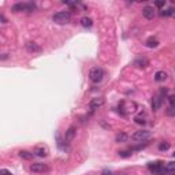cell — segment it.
<instances>
[{
	"mask_svg": "<svg viewBox=\"0 0 175 175\" xmlns=\"http://www.w3.org/2000/svg\"><path fill=\"white\" fill-rule=\"evenodd\" d=\"M115 175H125V174H115Z\"/></svg>",
	"mask_w": 175,
	"mask_h": 175,
	"instance_id": "31",
	"label": "cell"
},
{
	"mask_svg": "<svg viewBox=\"0 0 175 175\" xmlns=\"http://www.w3.org/2000/svg\"><path fill=\"white\" fill-rule=\"evenodd\" d=\"M167 94V89L165 88H161L160 90H159L157 94H155L153 98H152V110L153 111H157L159 108H160L161 103H163V98L164 96Z\"/></svg>",
	"mask_w": 175,
	"mask_h": 175,
	"instance_id": "2",
	"label": "cell"
},
{
	"mask_svg": "<svg viewBox=\"0 0 175 175\" xmlns=\"http://www.w3.org/2000/svg\"><path fill=\"white\" fill-rule=\"evenodd\" d=\"M48 168H47V165L45 164H43V163H34V164H31L30 165V171L31 173H44V171H47Z\"/></svg>",
	"mask_w": 175,
	"mask_h": 175,
	"instance_id": "9",
	"label": "cell"
},
{
	"mask_svg": "<svg viewBox=\"0 0 175 175\" xmlns=\"http://www.w3.org/2000/svg\"><path fill=\"white\" fill-rule=\"evenodd\" d=\"M145 44H146V47H149V48H156V47L159 45V41L156 39H153V37H151V39L146 40Z\"/></svg>",
	"mask_w": 175,
	"mask_h": 175,
	"instance_id": "18",
	"label": "cell"
},
{
	"mask_svg": "<svg viewBox=\"0 0 175 175\" xmlns=\"http://www.w3.org/2000/svg\"><path fill=\"white\" fill-rule=\"evenodd\" d=\"M81 25H82L84 27H92V25H93V21H92L89 17H84V18H81Z\"/></svg>",
	"mask_w": 175,
	"mask_h": 175,
	"instance_id": "17",
	"label": "cell"
},
{
	"mask_svg": "<svg viewBox=\"0 0 175 175\" xmlns=\"http://www.w3.org/2000/svg\"><path fill=\"white\" fill-rule=\"evenodd\" d=\"M134 66H137V67H146V66H149V60L146 58H140L134 62Z\"/></svg>",
	"mask_w": 175,
	"mask_h": 175,
	"instance_id": "13",
	"label": "cell"
},
{
	"mask_svg": "<svg viewBox=\"0 0 175 175\" xmlns=\"http://www.w3.org/2000/svg\"><path fill=\"white\" fill-rule=\"evenodd\" d=\"M134 120H135V123H138V125H144V123H145V118H142L141 115H140V116H135Z\"/></svg>",
	"mask_w": 175,
	"mask_h": 175,
	"instance_id": "22",
	"label": "cell"
},
{
	"mask_svg": "<svg viewBox=\"0 0 175 175\" xmlns=\"http://www.w3.org/2000/svg\"><path fill=\"white\" fill-rule=\"evenodd\" d=\"M36 10V6L33 4V3H17V4H14L11 7V11L14 12H21V11H33Z\"/></svg>",
	"mask_w": 175,
	"mask_h": 175,
	"instance_id": "3",
	"label": "cell"
},
{
	"mask_svg": "<svg viewBox=\"0 0 175 175\" xmlns=\"http://www.w3.org/2000/svg\"><path fill=\"white\" fill-rule=\"evenodd\" d=\"M165 173L171 175L175 174V161H170V163L165 164Z\"/></svg>",
	"mask_w": 175,
	"mask_h": 175,
	"instance_id": "15",
	"label": "cell"
},
{
	"mask_svg": "<svg viewBox=\"0 0 175 175\" xmlns=\"http://www.w3.org/2000/svg\"><path fill=\"white\" fill-rule=\"evenodd\" d=\"M106 104V100H104L103 97H96V98H92L90 103H89V108L90 110H98V108H101Z\"/></svg>",
	"mask_w": 175,
	"mask_h": 175,
	"instance_id": "7",
	"label": "cell"
},
{
	"mask_svg": "<svg viewBox=\"0 0 175 175\" xmlns=\"http://www.w3.org/2000/svg\"><path fill=\"white\" fill-rule=\"evenodd\" d=\"M168 149H170V144L168 142H161L159 145V151H168Z\"/></svg>",
	"mask_w": 175,
	"mask_h": 175,
	"instance_id": "20",
	"label": "cell"
},
{
	"mask_svg": "<svg viewBox=\"0 0 175 175\" xmlns=\"http://www.w3.org/2000/svg\"><path fill=\"white\" fill-rule=\"evenodd\" d=\"M155 6H156V7H164V6H165V2H156Z\"/></svg>",
	"mask_w": 175,
	"mask_h": 175,
	"instance_id": "26",
	"label": "cell"
},
{
	"mask_svg": "<svg viewBox=\"0 0 175 175\" xmlns=\"http://www.w3.org/2000/svg\"><path fill=\"white\" fill-rule=\"evenodd\" d=\"M148 168L156 175H163L165 173V165L163 161H155V163H148Z\"/></svg>",
	"mask_w": 175,
	"mask_h": 175,
	"instance_id": "4",
	"label": "cell"
},
{
	"mask_svg": "<svg viewBox=\"0 0 175 175\" xmlns=\"http://www.w3.org/2000/svg\"><path fill=\"white\" fill-rule=\"evenodd\" d=\"M131 138L134 141H148V140L152 138V131H149V130H138L131 135Z\"/></svg>",
	"mask_w": 175,
	"mask_h": 175,
	"instance_id": "6",
	"label": "cell"
},
{
	"mask_svg": "<svg viewBox=\"0 0 175 175\" xmlns=\"http://www.w3.org/2000/svg\"><path fill=\"white\" fill-rule=\"evenodd\" d=\"M168 14L170 17H175V8H168Z\"/></svg>",
	"mask_w": 175,
	"mask_h": 175,
	"instance_id": "27",
	"label": "cell"
},
{
	"mask_svg": "<svg viewBox=\"0 0 175 175\" xmlns=\"http://www.w3.org/2000/svg\"><path fill=\"white\" fill-rule=\"evenodd\" d=\"M133 153H131V151H122V152H119V156L120 157H130Z\"/></svg>",
	"mask_w": 175,
	"mask_h": 175,
	"instance_id": "21",
	"label": "cell"
},
{
	"mask_svg": "<svg viewBox=\"0 0 175 175\" xmlns=\"http://www.w3.org/2000/svg\"><path fill=\"white\" fill-rule=\"evenodd\" d=\"M173 156H174V157H175V152H174V153H173Z\"/></svg>",
	"mask_w": 175,
	"mask_h": 175,
	"instance_id": "32",
	"label": "cell"
},
{
	"mask_svg": "<svg viewBox=\"0 0 175 175\" xmlns=\"http://www.w3.org/2000/svg\"><path fill=\"white\" fill-rule=\"evenodd\" d=\"M75 137V127H69V130L66 131V134H65V140L66 141H71L73 138Z\"/></svg>",
	"mask_w": 175,
	"mask_h": 175,
	"instance_id": "11",
	"label": "cell"
},
{
	"mask_svg": "<svg viewBox=\"0 0 175 175\" xmlns=\"http://www.w3.org/2000/svg\"><path fill=\"white\" fill-rule=\"evenodd\" d=\"M7 58H8V56H7V53H4V55L2 56V60H6V59H7Z\"/></svg>",
	"mask_w": 175,
	"mask_h": 175,
	"instance_id": "30",
	"label": "cell"
},
{
	"mask_svg": "<svg viewBox=\"0 0 175 175\" xmlns=\"http://www.w3.org/2000/svg\"><path fill=\"white\" fill-rule=\"evenodd\" d=\"M127 140H129V135L126 134V133H118L116 137H115V141L116 142H126Z\"/></svg>",
	"mask_w": 175,
	"mask_h": 175,
	"instance_id": "14",
	"label": "cell"
},
{
	"mask_svg": "<svg viewBox=\"0 0 175 175\" xmlns=\"http://www.w3.org/2000/svg\"><path fill=\"white\" fill-rule=\"evenodd\" d=\"M167 73L165 71H157L155 74V81L156 82H163V81H165V79H167Z\"/></svg>",
	"mask_w": 175,
	"mask_h": 175,
	"instance_id": "12",
	"label": "cell"
},
{
	"mask_svg": "<svg viewBox=\"0 0 175 175\" xmlns=\"http://www.w3.org/2000/svg\"><path fill=\"white\" fill-rule=\"evenodd\" d=\"M33 156H34V153H30V152H27V151H19V157H22L23 160H31Z\"/></svg>",
	"mask_w": 175,
	"mask_h": 175,
	"instance_id": "16",
	"label": "cell"
},
{
	"mask_svg": "<svg viewBox=\"0 0 175 175\" xmlns=\"http://www.w3.org/2000/svg\"><path fill=\"white\" fill-rule=\"evenodd\" d=\"M167 115H170V116H173V115H175V108H168L167 110Z\"/></svg>",
	"mask_w": 175,
	"mask_h": 175,
	"instance_id": "25",
	"label": "cell"
},
{
	"mask_svg": "<svg viewBox=\"0 0 175 175\" xmlns=\"http://www.w3.org/2000/svg\"><path fill=\"white\" fill-rule=\"evenodd\" d=\"M52 19H53L55 23H59V25L69 23V22L71 21V12L70 11H59V12H56V14L53 15Z\"/></svg>",
	"mask_w": 175,
	"mask_h": 175,
	"instance_id": "1",
	"label": "cell"
},
{
	"mask_svg": "<svg viewBox=\"0 0 175 175\" xmlns=\"http://www.w3.org/2000/svg\"><path fill=\"white\" fill-rule=\"evenodd\" d=\"M89 78H90V81L93 82V84H98V82L103 81L104 78V71L98 67H94L90 70V73H89Z\"/></svg>",
	"mask_w": 175,
	"mask_h": 175,
	"instance_id": "5",
	"label": "cell"
},
{
	"mask_svg": "<svg viewBox=\"0 0 175 175\" xmlns=\"http://www.w3.org/2000/svg\"><path fill=\"white\" fill-rule=\"evenodd\" d=\"M36 155L40 156V157H45V156H47V151L44 148H37L36 149Z\"/></svg>",
	"mask_w": 175,
	"mask_h": 175,
	"instance_id": "19",
	"label": "cell"
},
{
	"mask_svg": "<svg viewBox=\"0 0 175 175\" xmlns=\"http://www.w3.org/2000/svg\"><path fill=\"white\" fill-rule=\"evenodd\" d=\"M26 49L29 51V52H41V47L37 45L36 43H27L26 44Z\"/></svg>",
	"mask_w": 175,
	"mask_h": 175,
	"instance_id": "10",
	"label": "cell"
},
{
	"mask_svg": "<svg viewBox=\"0 0 175 175\" xmlns=\"http://www.w3.org/2000/svg\"><path fill=\"white\" fill-rule=\"evenodd\" d=\"M168 103L171 104L173 108H175V94H170V96H168Z\"/></svg>",
	"mask_w": 175,
	"mask_h": 175,
	"instance_id": "23",
	"label": "cell"
},
{
	"mask_svg": "<svg viewBox=\"0 0 175 175\" xmlns=\"http://www.w3.org/2000/svg\"><path fill=\"white\" fill-rule=\"evenodd\" d=\"M0 175H12V174L8 170H6V168H2V170H0Z\"/></svg>",
	"mask_w": 175,
	"mask_h": 175,
	"instance_id": "24",
	"label": "cell"
},
{
	"mask_svg": "<svg viewBox=\"0 0 175 175\" xmlns=\"http://www.w3.org/2000/svg\"><path fill=\"white\" fill-rule=\"evenodd\" d=\"M142 15H144L145 19H153L156 15V11L152 6H146V7L142 8Z\"/></svg>",
	"mask_w": 175,
	"mask_h": 175,
	"instance_id": "8",
	"label": "cell"
},
{
	"mask_svg": "<svg viewBox=\"0 0 175 175\" xmlns=\"http://www.w3.org/2000/svg\"><path fill=\"white\" fill-rule=\"evenodd\" d=\"M103 175H112V173H111L110 170H104L103 171Z\"/></svg>",
	"mask_w": 175,
	"mask_h": 175,
	"instance_id": "29",
	"label": "cell"
},
{
	"mask_svg": "<svg viewBox=\"0 0 175 175\" xmlns=\"http://www.w3.org/2000/svg\"><path fill=\"white\" fill-rule=\"evenodd\" d=\"M0 19H2V23H6V22H7V19H6V17H4V15H0Z\"/></svg>",
	"mask_w": 175,
	"mask_h": 175,
	"instance_id": "28",
	"label": "cell"
}]
</instances>
